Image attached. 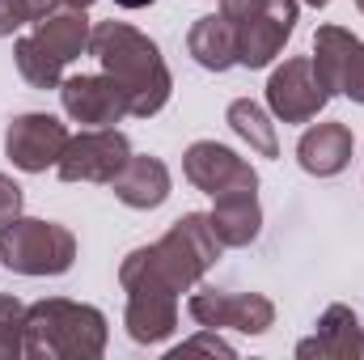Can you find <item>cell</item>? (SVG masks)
<instances>
[{"label":"cell","instance_id":"obj_1","mask_svg":"<svg viewBox=\"0 0 364 360\" xmlns=\"http://www.w3.org/2000/svg\"><path fill=\"white\" fill-rule=\"evenodd\" d=\"M220 238L212 233V221L203 212H186L170 225V233L153 246H140L123 259L119 284L123 292H157L178 297L203 280V271L220 259Z\"/></svg>","mask_w":364,"mask_h":360},{"label":"cell","instance_id":"obj_2","mask_svg":"<svg viewBox=\"0 0 364 360\" xmlns=\"http://www.w3.org/2000/svg\"><path fill=\"white\" fill-rule=\"evenodd\" d=\"M90 51L97 64L106 68V77H114V85L127 93V110L136 119H153L174 90V77L157 51V43L149 34H140L127 21H97L90 34Z\"/></svg>","mask_w":364,"mask_h":360},{"label":"cell","instance_id":"obj_3","mask_svg":"<svg viewBox=\"0 0 364 360\" xmlns=\"http://www.w3.org/2000/svg\"><path fill=\"white\" fill-rule=\"evenodd\" d=\"M106 352V314L47 297L26 309V356L30 360H97Z\"/></svg>","mask_w":364,"mask_h":360},{"label":"cell","instance_id":"obj_4","mask_svg":"<svg viewBox=\"0 0 364 360\" xmlns=\"http://www.w3.org/2000/svg\"><path fill=\"white\" fill-rule=\"evenodd\" d=\"M220 13L237 34L242 68H267L296 30V0H220Z\"/></svg>","mask_w":364,"mask_h":360},{"label":"cell","instance_id":"obj_5","mask_svg":"<svg viewBox=\"0 0 364 360\" xmlns=\"http://www.w3.org/2000/svg\"><path fill=\"white\" fill-rule=\"evenodd\" d=\"M0 263L17 275H64L77 263V238L55 221L17 216L0 229Z\"/></svg>","mask_w":364,"mask_h":360},{"label":"cell","instance_id":"obj_6","mask_svg":"<svg viewBox=\"0 0 364 360\" xmlns=\"http://www.w3.org/2000/svg\"><path fill=\"white\" fill-rule=\"evenodd\" d=\"M309 60L326 93H343L364 106V38H356L343 26H318Z\"/></svg>","mask_w":364,"mask_h":360},{"label":"cell","instance_id":"obj_7","mask_svg":"<svg viewBox=\"0 0 364 360\" xmlns=\"http://www.w3.org/2000/svg\"><path fill=\"white\" fill-rule=\"evenodd\" d=\"M191 318L208 331H242V335H263L275 322V305L263 292H220L203 288L186 301Z\"/></svg>","mask_w":364,"mask_h":360},{"label":"cell","instance_id":"obj_8","mask_svg":"<svg viewBox=\"0 0 364 360\" xmlns=\"http://www.w3.org/2000/svg\"><path fill=\"white\" fill-rule=\"evenodd\" d=\"M127 157H132V144H127L123 132L93 127V132H81V136L68 140L55 170H60L64 182H102V186H110L114 174L127 166Z\"/></svg>","mask_w":364,"mask_h":360},{"label":"cell","instance_id":"obj_9","mask_svg":"<svg viewBox=\"0 0 364 360\" xmlns=\"http://www.w3.org/2000/svg\"><path fill=\"white\" fill-rule=\"evenodd\" d=\"M326 102H331V93L318 81L309 55L284 60L267 81V106H272V115L279 123H309V119L322 115Z\"/></svg>","mask_w":364,"mask_h":360},{"label":"cell","instance_id":"obj_10","mask_svg":"<svg viewBox=\"0 0 364 360\" xmlns=\"http://www.w3.org/2000/svg\"><path fill=\"white\" fill-rule=\"evenodd\" d=\"M68 127L55 115H17L4 132V153L17 170L26 174H43L51 166H60L64 149H68Z\"/></svg>","mask_w":364,"mask_h":360},{"label":"cell","instance_id":"obj_11","mask_svg":"<svg viewBox=\"0 0 364 360\" xmlns=\"http://www.w3.org/2000/svg\"><path fill=\"white\" fill-rule=\"evenodd\" d=\"M182 174L195 191L203 195H225V191H242V186H255L259 191V174L246 157H237L233 149L216 144V140H195L186 153H182Z\"/></svg>","mask_w":364,"mask_h":360},{"label":"cell","instance_id":"obj_12","mask_svg":"<svg viewBox=\"0 0 364 360\" xmlns=\"http://www.w3.org/2000/svg\"><path fill=\"white\" fill-rule=\"evenodd\" d=\"M60 102H64V115L73 123H90V127H114L127 110V93L114 85V77H68L60 81Z\"/></svg>","mask_w":364,"mask_h":360},{"label":"cell","instance_id":"obj_13","mask_svg":"<svg viewBox=\"0 0 364 360\" xmlns=\"http://www.w3.org/2000/svg\"><path fill=\"white\" fill-rule=\"evenodd\" d=\"M301 360H352L364 356V327L348 305H326V314L318 318V331L309 339L296 344Z\"/></svg>","mask_w":364,"mask_h":360},{"label":"cell","instance_id":"obj_14","mask_svg":"<svg viewBox=\"0 0 364 360\" xmlns=\"http://www.w3.org/2000/svg\"><path fill=\"white\" fill-rule=\"evenodd\" d=\"M212 233L220 238V246H250L263 229V208H259V191L242 186V191H225L212 199Z\"/></svg>","mask_w":364,"mask_h":360},{"label":"cell","instance_id":"obj_15","mask_svg":"<svg viewBox=\"0 0 364 360\" xmlns=\"http://www.w3.org/2000/svg\"><path fill=\"white\" fill-rule=\"evenodd\" d=\"M296 162L314 179L343 174L348 162H352V132L343 123H318V127H309L301 136V144H296Z\"/></svg>","mask_w":364,"mask_h":360},{"label":"cell","instance_id":"obj_16","mask_svg":"<svg viewBox=\"0 0 364 360\" xmlns=\"http://www.w3.org/2000/svg\"><path fill=\"white\" fill-rule=\"evenodd\" d=\"M114 199L136 208V212H149V208H161L170 199V170L161 157H127V166L114 174Z\"/></svg>","mask_w":364,"mask_h":360},{"label":"cell","instance_id":"obj_17","mask_svg":"<svg viewBox=\"0 0 364 360\" xmlns=\"http://www.w3.org/2000/svg\"><path fill=\"white\" fill-rule=\"evenodd\" d=\"M90 21H85V9H55V13H47L43 21H34V30H30V38L47 51V55H55L60 64H73L77 55H85L90 51Z\"/></svg>","mask_w":364,"mask_h":360},{"label":"cell","instance_id":"obj_18","mask_svg":"<svg viewBox=\"0 0 364 360\" xmlns=\"http://www.w3.org/2000/svg\"><path fill=\"white\" fill-rule=\"evenodd\" d=\"M123 327L136 344H161L178 331V297H153V292H127Z\"/></svg>","mask_w":364,"mask_h":360},{"label":"cell","instance_id":"obj_19","mask_svg":"<svg viewBox=\"0 0 364 360\" xmlns=\"http://www.w3.org/2000/svg\"><path fill=\"white\" fill-rule=\"evenodd\" d=\"M186 51H191V60H195L199 68H208V73L233 68V64H237V34H233V26L225 21V13L199 17V21L191 26V34H186Z\"/></svg>","mask_w":364,"mask_h":360},{"label":"cell","instance_id":"obj_20","mask_svg":"<svg viewBox=\"0 0 364 360\" xmlns=\"http://www.w3.org/2000/svg\"><path fill=\"white\" fill-rule=\"evenodd\" d=\"M229 127L259 153V157H279V140H275V123L267 119V110L259 106V102H250V97H237V102H229Z\"/></svg>","mask_w":364,"mask_h":360},{"label":"cell","instance_id":"obj_21","mask_svg":"<svg viewBox=\"0 0 364 360\" xmlns=\"http://www.w3.org/2000/svg\"><path fill=\"white\" fill-rule=\"evenodd\" d=\"M13 60H17V73H21L34 90H60V81H64V64H60L55 55H47L30 34H21V38L13 43Z\"/></svg>","mask_w":364,"mask_h":360},{"label":"cell","instance_id":"obj_22","mask_svg":"<svg viewBox=\"0 0 364 360\" xmlns=\"http://www.w3.org/2000/svg\"><path fill=\"white\" fill-rule=\"evenodd\" d=\"M26 309L30 305L0 292V360L26 356Z\"/></svg>","mask_w":364,"mask_h":360},{"label":"cell","instance_id":"obj_23","mask_svg":"<svg viewBox=\"0 0 364 360\" xmlns=\"http://www.w3.org/2000/svg\"><path fill=\"white\" fill-rule=\"evenodd\" d=\"M55 9H64V0H0V38H9L21 26L43 21Z\"/></svg>","mask_w":364,"mask_h":360},{"label":"cell","instance_id":"obj_24","mask_svg":"<svg viewBox=\"0 0 364 360\" xmlns=\"http://www.w3.org/2000/svg\"><path fill=\"white\" fill-rule=\"evenodd\" d=\"M17 216H21V186L9 174H0V229L9 221H17Z\"/></svg>","mask_w":364,"mask_h":360},{"label":"cell","instance_id":"obj_25","mask_svg":"<svg viewBox=\"0 0 364 360\" xmlns=\"http://www.w3.org/2000/svg\"><path fill=\"white\" fill-rule=\"evenodd\" d=\"M186 352H216V356H233V348H229L220 335H195V339H186L182 348H174L170 356H186Z\"/></svg>","mask_w":364,"mask_h":360},{"label":"cell","instance_id":"obj_26","mask_svg":"<svg viewBox=\"0 0 364 360\" xmlns=\"http://www.w3.org/2000/svg\"><path fill=\"white\" fill-rule=\"evenodd\" d=\"M114 4H119V9H149L153 0H114Z\"/></svg>","mask_w":364,"mask_h":360},{"label":"cell","instance_id":"obj_27","mask_svg":"<svg viewBox=\"0 0 364 360\" xmlns=\"http://www.w3.org/2000/svg\"><path fill=\"white\" fill-rule=\"evenodd\" d=\"M64 4H68V9H90L93 0H64Z\"/></svg>","mask_w":364,"mask_h":360},{"label":"cell","instance_id":"obj_28","mask_svg":"<svg viewBox=\"0 0 364 360\" xmlns=\"http://www.w3.org/2000/svg\"><path fill=\"white\" fill-rule=\"evenodd\" d=\"M305 4H314V9H326V4H331V0H305Z\"/></svg>","mask_w":364,"mask_h":360},{"label":"cell","instance_id":"obj_29","mask_svg":"<svg viewBox=\"0 0 364 360\" xmlns=\"http://www.w3.org/2000/svg\"><path fill=\"white\" fill-rule=\"evenodd\" d=\"M356 9H360V13H364V0H356Z\"/></svg>","mask_w":364,"mask_h":360}]
</instances>
